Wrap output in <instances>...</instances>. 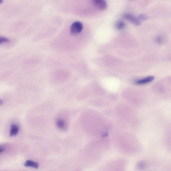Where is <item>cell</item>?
<instances>
[{"label":"cell","instance_id":"6da1fadb","mask_svg":"<svg viewBox=\"0 0 171 171\" xmlns=\"http://www.w3.org/2000/svg\"><path fill=\"white\" fill-rule=\"evenodd\" d=\"M83 28V24L80 22H75L72 24L70 27V32L74 36L80 33Z\"/></svg>","mask_w":171,"mask_h":171},{"label":"cell","instance_id":"7a4b0ae2","mask_svg":"<svg viewBox=\"0 0 171 171\" xmlns=\"http://www.w3.org/2000/svg\"><path fill=\"white\" fill-rule=\"evenodd\" d=\"M92 3L95 7L100 11H104L107 7L106 0H92Z\"/></svg>","mask_w":171,"mask_h":171},{"label":"cell","instance_id":"3957f363","mask_svg":"<svg viewBox=\"0 0 171 171\" xmlns=\"http://www.w3.org/2000/svg\"><path fill=\"white\" fill-rule=\"evenodd\" d=\"M123 17L136 26H139L141 24V20L138 18L135 17L132 14H125L124 15Z\"/></svg>","mask_w":171,"mask_h":171},{"label":"cell","instance_id":"277c9868","mask_svg":"<svg viewBox=\"0 0 171 171\" xmlns=\"http://www.w3.org/2000/svg\"><path fill=\"white\" fill-rule=\"evenodd\" d=\"M154 79V77L153 76H150L149 77H146L138 80L136 82V84L137 85H143L144 84H147L153 81Z\"/></svg>","mask_w":171,"mask_h":171},{"label":"cell","instance_id":"5b68a950","mask_svg":"<svg viewBox=\"0 0 171 171\" xmlns=\"http://www.w3.org/2000/svg\"><path fill=\"white\" fill-rule=\"evenodd\" d=\"M19 130V127L17 125L14 124H11L10 129V136L11 137L16 136L18 134Z\"/></svg>","mask_w":171,"mask_h":171},{"label":"cell","instance_id":"8992f818","mask_svg":"<svg viewBox=\"0 0 171 171\" xmlns=\"http://www.w3.org/2000/svg\"><path fill=\"white\" fill-rule=\"evenodd\" d=\"M24 166L26 167H32L36 169L39 167V164L38 163L30 160L26 161Z\"/></svg>","mask_w":171,"mask_h":171},{"label":"cell","instance_id":"52a82bcc","mask_svg":"<svg viewBox=\"0 0 171 171\" xmlns=\"http://www.w3.org/2000/svg\"><path fill=\"white\" fill-rule=\"evenodd\" d=\"M126 24L124 22L119 20L116 22V27L117 30H122L125 27Z\"/></svg>","mask_w":171,"mask_h":171},{"label":"cell","instance_id":"ba28073f","mask_svg":"<svg viewBox=\"0 0 171 171\" xmlns=\"http://www.w3.org/2000/svg\"><path fill=\"white\" fill-rule=\"evenodd\" d=\"M57 127H58L59 128L61 129L64 128L65 126L64 121L61 119H59L57 120Z\"/></svg>","mask_w":171,"mask_h":171},{"label":"cell","instance_id":"9c48e42d","mask_svg":"<svg viewBox=\"0 0 171 171\" xmlns=\"http://www.w3.org/2000/svg\"><path fill=\"white\" fill-rule=\"evenodd\" d=\"M140 20H147L148 18V16L147 14H141L137 17Z\"/></svg>","mask_w":171,"mask_h":171},{"label":"cell","instance_id":"30bf717a","mask_svg":"<svg viewBox=\"0 0 171 171\" xmlns=\"http://www.w3.org/2000/svg\"><path fill=\"white\" fill-rule=\"evenodd\" d=\"M9 42V39L4 37H0V44L3 43H7Z\"/></svg>","mask_w":171,"mask_h":171},{"label":"cell","instance_id":"8fae6325","mask_svg":"<svg viewBox=\"0 0 171 171\" xmlns=\"http://www.w3.org/2000/svg\"><path fill=\"white\" fill-rule=\"evenodd\" d=\"M5 149L3 147L0 146V154L3 153L5 151Z\"/></svg>","mask_w":171,"mask_h":171},{"label":"cell","instance_id":"7c38bea8","mask_svg":"<svg viewBox=\"0 0 171 171\" xmlns=\"http://www.w3.org/2000/svg\"><path fill=\"white\" fill-rule=\"evenodd\" d=\"M4 103L3 101L1 99H0V105H3Z\"/></svg>","mask_w":171,"mask_h":171},{"label":"cell","instance_id":"4fadbf2b","mask_svg":"<svg viewBox=\"0 0 171 171\" xmlns=\"http://www.w3.org/2000/svg\"><path fill=\"white\" fill-rule=\"evenodd\" d=\"M3 2V0H0V4L1 3Z\"/></svg>","mask_w":171,"mask_h":171}]
</instances>
